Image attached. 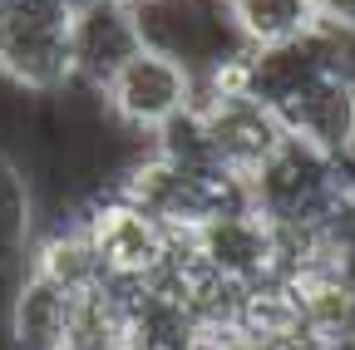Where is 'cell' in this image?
Returning a JSON list of instances; mask_svg holds the SVG:
<instances>
[{
  "instance_id": "cell-1",
  "label": "cell",
  "mask_w": 355,
  "mask_h": 350,
  "mask_svg": "<svg viewBox=\"0 0 355 350\" xmlns=\"http://www.w3.org/2000/svg\"><path fill=\"white\" fill-rule=\"evenodd\" d=\"M69 0H0V79L20 94H55L69 84Z\"/></svg>"
},
{
  "instance_id": "cell-2",
  "label": "cell",
  "mask_w": 355,
  "mask_h": 350,
  "mask_svg": "<svg viewBox=\"0 0 355 350\" xmlns=\"http://www.w3.org/2000/svg\"><path fill=\"white\" fill-rule=\"evenodd\" d=\"M193 99H198V74L153 45H139L99 84L104 114L139 139H158L173 119H183L193 109Z\"/></svg>"
},
{
  "instance_id": "cell-3",
  "label": "cell",
  "mask_w": 355,
  "mask_h": 350,
  "mask_svg": "<svg viewBox=\"0 0 355 350\" xmlns=\"http://www.w3.org/2000/svg\"><path fill=\"white\" fill-rule=\"evenodd\" d=\"M79 227L94 247L99 277L119 281V286H144L153 281L168 256L178 247V232H168L158 217H148L144 207H133L119 193H94L79 202Z\"/></svg>"
},
{
  "instance_id": "cell-4",
  "label": "cell",
  "mask_w": 355,
  "mask_h": 350,
  "mask_svg": "<svg viewBox=\"0 0 355 350\" xmlns=\"http://www.w3.org/2000/svg\"><path fill=\"white\" fill-rule=\"evenodd\" d=\"M193 123L202 153L217 173L232 183H247L252 173L286 143V128L277 109L257 94H217V99H193Z\"/></svg>"
},
{
  "instance_id": "cell-5",
  "label": "cell",
  "mask_w": 355,
  "mask_h": 350,
  "mask_svg": "<svg viewBox=\"0 0 355 350\" xmlns=\"http://www.w3.org/2000/svg\"><path fill=\"white\" fill-rule=\"evenodd\" d=\"M188 247L207 272H217L232 286L286 277L282 272V227L252 198H237L227 207H217L198 232H188Z\"/></svg>"
},
{
  "instance_id": "cell-6",
  "label": "cell",
  "mask_w": 355,
  "mask_h": 350,
  "mask_svg": "<svg viewBox=\"0 0 355 350\" xmlns=\"http://www.w3.org/2000/svg\"><path fill=\"white\" fill-rule=\"evenodd\" d=\"M128 6H133L144 45L183 60L193 74L247 50L232 30L227 0H128Z\"/></svg>"
},
{
  "instance_id": "cell-7",
  "label": "cell",
  "mask_w": 355,
  "mask_h": 350,
  "mask_svg": "<svg viewBox=\"0 0 355 350\" xmlns=\"http://www.w3.org/2000/svg\"><path fill=\"white\" fill-rule=\"evenodd\" d=\"M340 173H345V163H336V158H326L316 148H306L301 139L286 134V143L266 158L242 188H247V198L272 217L277 227L296 232V227L311 222V212H316L326 202V193L340 183Z\"/></svg>"
},
{
  "instance_id": "cell-8",
  "label": "cell",
  "mask_w": 355,
  "mask_h": 350,
  "mask_svg": "<svg viewBox=\"0 0 355 350\" xmlns=\"http://www.w3.org/2000/svg\"><path fill=\"white\" fill-rule=\"evenodd\" d=\"M277 119L306 148L345 163L350 148H355V79H345L340 64L311 74L296 94H286L277 104Z\"/></svg>"
},
{
  "instance_id": "cell-9",
  "label": "cell",
  "mask_w": 355,
  "mask_h": 350,
  "mask_svg": "<svg viewBox=\"0 0 355 350\" xmlns=\"http://www.w3.org/2000/svg\"><path fill=\"white\" fill-rule=\"evenodd\" d=\"M139 45L144 40L128 0H89L74 10V30H69V69H74L69 79L99 89Z\"/></svg>"
},
{
  "instance_id": "cell-10",
  "label": "cell",
  "mask_w": 355,
  "mask_h": 350,
  "mask_svg": "<svg viewBox=\"0 0 355 350\" xmlns=\"http://www.w3.org/2000/svg\"><path fill=\"white\" fill-rule=\"evenodd\" d=\"M69 306H74V291L44 281L40 272L25 267L6 296V311H0L10 350H60L69 335Z\"/></svg>"
},
{
  "instance_id": "cell-11",
  "label": "cell",
  "mask_w": 355,
  "mask_h": 350,
  "mask_svg": "<svg viewBox=\"0 0 355 350\" xmlns=\"http://www.w3.org/2000/svg\"><path fill=\"white\" fill-rule=\"evenodd\" d=\"M133 331V286L99 277L94 286L74 291L64 350H128Z\"/></svg>"
},
{
  "instance_id": "cell-12",
  "label": "cell",
  "mask_w": 355,
  "mask_h": 350,
  "mask_svg": "<svg viewBox=\"0 0 355 350\" xmlns=\"http://www.w3.org/2000/svg\"><path fill=\"white\" fill-rule=\"evenodd\" d=\"M232 30L247 50H272L286 40L316 30V6L311 0H227Z\"/></svg>"
},
{
  "instance_id": "cell-13",
  "label": "cell",
  "mask_w": 355,
  "mask_h": 350,
  "mask_svg": "<svg viewBox=\"0 0 355 350\" xmlns=\"http://www.w3.org/2000/svg\"><path fill=\"white\" fill-rule=\"evenodd\" d=\"M311 6H316V25L321 30H336V35L355 30V0H311Z\"/></svg>"
},
{
  "instance_id": "cell-14",
  "label": "cell",
  "mask_w": 355,
  "mask_h": 350,
  "mask_svg": "<svg viewBox=\"0 0 355 350\" xmlns=\"http://www.w3.org/2000/svg\"><path fill=\"white\" fill-rule=\"evenodd\" d=\"M261 350H326V340H321L316 331L296 326V331H286V335H277V340H266Z\"/></svg>"
},
{
  "instance_id": "cell-15",
  "label": "cell",
  "mask_w": 355,
  "mask_h": 350,
  "mask_svg": "<svg viewBox=\"0 0 355 350\" xmlns=\"http://www.w3.org/2000/svg\"><path fill=\"white\" fill-rule=\"evenodd\" d=\"M321 340H326V350H355V306H350V316H340Z\"/></svg>"
},
{
  "instance_id": "cell-16",
  "label": "cell",
  "mask_w": 355,
  "mask_h": 350,
  "mask_svg": "<svg viewBox=\"0 0 355 350\" xmlns=\"http://www.w3.org/2000/svg\"><path fill=\"white\" fill-rule=\"evenodd\" d=\"M331 272H336V277H340V286H345V291L355 296V252H350V256H340Z\"/></svg>"
},
{
  "instance_id": "cell-17",
  "label": "cell",
  "mask_w": 355,
  "mask_h": 350,
  "mask_svg": "<svg viewBox=\"0 0 355 350\" xmlns=\"http://www.w3.org/2000/svg\"><path fill=\"white\" fill-rule=\"evenodd\" d=\"M69 6H74V10H79V6H89V0H69Z\"/></svg>"
},
{
  "instance_id": "cell-18",
  "label": "cell",
  "mask_w": 355,
  "mask_h": 350,
  "mask_svg": "<svg viewBox=\"0 0 355 350\" xmlns=\"http://www.w3.org/2000/svg\"><path fill=\"white\" fill-rule=\"evenodd\" d=\"M60 350H64V345H60Z\"/></svg>"
}]
</instances>
